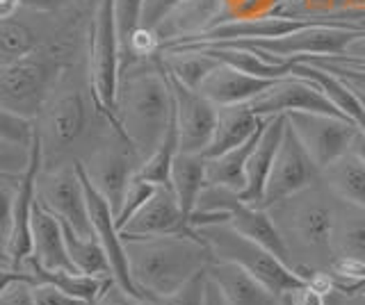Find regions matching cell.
<instances>
[{
	"instance_id": "31",
	"label": "cell",
	"mask_w": 365,
	"mask_h": 305,
	"mask_svg": "<svg viewBox=\"0 0 365 305\" xmlns=\"http://www.w3.org/2000/svg\"><path fill=\"white\" fill-rule=\"evenodd\" d=\"M28 164H30V146L0 137V178L19 180L26 173Z\"/></svg>"
},
{
	"instance_id": "39",
	"label": "cell",
	"mask_w": 365,
	"mask_h": 305,
	"mask_svg": "<svg viewBox=\"0 0 365 305\" xmlns=\"http://www.w3.org/2000/svg\"><path fill=\"white\" fill-rule=\"evenodd\" d=\"M94 305H151V299L135 296V294L125 291L121 285H117V280H112L110 287L101 294Z\"/></svg>"
},
{
	"instance_id": "29",
	"label": "cell",
	"mask_w": 365,
	"mask_h": 305,
	"mask_svg": "<svg viewBox=\"0 0 365 305\" xmlns=\"http://www.w3.org/2000/svg\"><path fill=\"white\" fill-rule=\"evenodd\" d=\"M37 48V37L30 28L11 18H0V66L14 64Z\"/></svg>"
},
{
	"instance_id": "1",
	"label": "cell",
	"mask_w": 365,
	"mask_h": 305,
	"mask_svg": "<svg viewBox=\"0 0 365 305\" xmlns=\"http://www.w3.org/2000/svg\"><path fill=\"white\" fill-rule=\"evenodd\" d=\"M114 114L123 139H128L146 160L165 139L176 114L174 92L158 55L121 71Z\"/></svg>"
},
{
	"instance_id": "38",
	"label": "cell",
	"mask_w": 365,
	"mask_h": 305,
	"mask_svg": "<svg viewBox=\"0 0 365 305\" xmlns=\"http://www.w3.org/2000/svg\"><path fill=\"white\" fill-rule=\"evenodd\" d=\"M32 285H34L32 278L14 280L9 287L0 291V305H34Z\"/></svg>"
},
{
	"instance_id": "40",
	"label": "cell",
	"mask_w": 365,
	"mask_h": 305,
	"mask_svg": "<svg viewBox=\"0 0 365 305\" xmlns=\"http://www.w3.org/2000/svg\"><path fill=\"white\" fill-rule=\"evenodd\" d=\"M76 5H87V0H21V7L32 9V12L41 14H60L66 9H73Z\"/></svg>"
},
{
	"instance_id": "20",
	"label": "cell",
	"mask_w": 365,
	"mask_h": 305,
	"mask_svg": "<svg viewBox=\"0 0 365 305\" xmlns=\"http://www.w3.org/2000/svg\"><path fill=\"white\" fill-rule=\"evenodd\" d=\"M269 117H258L254 109L247 103L245 105H224L217 112V126L210 146L205 149L203 157H215L222 155L226 151L235 149V146L245 144L251 134H256L260 126L265 123Z\"/></svg>"
},
{
	"instance_id": "28",
	"label": "cell",
	"mask_w": 365,
	"mask_h": 305,
	"mask_svg": "<svg viewBox=\"0 0 365 305\" xmlns=\"http://www.w3.org/2000/svg\"><path fill=\"white\" fill-rule=\"evenodd\" d=\"M178 151H180L178 123H176V114H174V121H171L165 139L160 141L158 149L140 164V168H137L135 176L142 178V180H148V183H153V185H169L171 164H174Z\"/></svg>"
},
{
	"instance_id": "37",
	"label": "cell",
	"mask_w": 365,
	"mask_h": 305,
	"mask_svg": "<svg viewBox=\"0 0 365 305\" xmlns=\"http://www.w3.org/2000/svg\"><path fill=\"white\" fill-rule=\"evenodd\" d=\"M32 296H34V305H89L80 299L68 296V294L48 285V282H34Z\"/></svg>"
},
{
	"instance_id": "45",
	"label": "cell",
	"mask_w": 365,
	"mask_h": 305,
	"mask_svg": "<svg viewBox=\"0 0 365 305\" xmlns=\"http://www.w3.org/2000/svg\"><path fill=\"white\" fill-rule=\"evenodd\" d=\"M354 294H365V280L361 282V285L354 287V289H349V291L345 294V296H354Z\"/></svg>"
},
{
	"instance_id": "21",
	"label": "cell",
	"mask_w": 365,
	"mask_h": 305,
	"mask_svg": "<svg viewBox=\"0 0 365 305\" xmlns=\"http://www.w3.org/2000/svg\"><path fill=\"white\" fill-rule=\"evenodd\" d=\"M331 251L334 257H351L365 262V208L336 198Z\"/></svg>"
},
{
	"instance_id": "8",
	"label": "cell",
	"mask_w": 365,
	"mask_h": 305,
	"mask_svg": "<svg viewBox=\"0 0 365 305\" xmlns=\"http://www.w3.org/2000/svg\"><path fill=\"white\" fill-rule=\"evenodd\" d=\"M322 180V171L313 162V157L308 155L304 144L297 137L290 123H285V132L279 146L277 160H274L272 173L267 178L265 196H262L260 208H272L277 203L290 198L299 191L313 187L315 183Z\"/></svg>"
},
{
	"instance_id": "26",
	"label": "cell",
	"mask_w": 365,
	"mask_h": 305,
	"mask_svg": "<svg viewBox=\"0 0 365 305\" xmlns=\"http://www.w3.org/2000/svg\"><path fill=\"white\" fill-rule=\"evenodd\" d=\"M64 225V240H66V251L71 262L76 267V271L85 276H96V278H112V267H110V259L106 248L101 246L98 237L91 235H78L73 228H68L66 223Z\"/></svg>"
},
{
	"instance_id": "46",
	"label": "cell",
	"mask_w": 365,
	"mask_h": 305,
	"mask_svg": "<svg viewBox=\"0 0 365 305\" xmlns=\"http://www.w3.org/2000/svg\"><path fill=\"white\" fill-rule=\"evenodd\" d=\"M354 87H356V85H354ZM356 92H359V96H361V100H363V105H365V89L356 87Z\"/></svg>"
},
{
	"instance_id": "24",
	"label": "cell",
	"mask_w": 365,
	"mask_h": 305,
	"mask_svg": "<svg viewBox=\"0 0 365 305\" xmlns=\"http://www.w3.org/2000/svg\"><path fill=\"white\" fill-rule=\"evenodd\" d=\"M267 121L262 123L260 130L256 134H251L245 144H240V146H235V149L226 151L222 155L205 157V180H208V185L231 189V191H235V194H240V191L245 189L247 160H249L251 151H254V146H256V141L260 137L262 128L267 126Z\"/></svg>"
},
{
	"instance_id": "41",
	"label": "cell",
	"mask_w": 365,
	"mask_h": 305,
	"mask_svg": "<svg viewBox=\"0 0 365 305\" xmlns=\"http://www.w3.org/2000/svg\"><path fill=\"white\" fill-rule=\"evenodd\" d=\"M311 64H317L322 66V69L331 71L340 75L342 80H347L351 85H356L361 89H365V69H361V66H345V64H329V62H311Z\"/></svg>"
},
{
	"instance_id": "13",
	"label": "cell",
	"mask_w": 365,
	"mask_h": 305,
	"mask_svg": "<svg viewBox=\"0 0 365 305\" xmlns=\"http://www.w3.org/2000/svg\"><path fill=\"white\" fill-rule=\"evenodd\" d=\"M160 58V55H158ZM167 71V69H165ZM169 77L171 92H174L176 123H178V141L182 153H205L212 141L217 126V107L208 98L201 96L197 89H190L176 77Z\"/></svg>"
},
{
	"instance_id": "30",
	"label": "cell",
	"mask_w": 365,
	"mask_h": 305,
	"mask_svg": "<svg viewBox=\"0 0 365 305\" xmlns=\"http://www.w3.org/2000/svg\"><path fill=\"white\" fill-rule=\"evenodd\" d=\"M208 287H210V276H208V267H205L197 276H192L185 285H180L176 291L167 294V296L151 299V305H208Z\"/></svg>"
},
{
	"instance_id": "34",
	"label": "cell",
	"mask_w": 365,
	"mask_h": 305,
	"mask_svg": "<svg viewBox=\"0 0 365 305\" xmlns=\"http://www.w3.org/2000/svg\"><path fill=\"white\" fill-rule=\"evenodd\" d=\"M34 126H37L34 121L16 117V114H11V112L0 107V137L30 146L32 134H34Z\"/></svg>"
},
{
	"instance_id": "42",
	"label": "cell",
	"mask_w": 365,
	"mask_h": 305,
	"mask_svg": "<svg viewBox=\"0 0 365 305\" xmlns=\"http://www.w3.org/2000/svg\"><path fill=\"white\" fill-rule=\"evenodd\" d=\"M334 305H365V294H354V296H345V294H329Z\"/></svg>"
},
{
	"instance_id": "25",
	"label": "cell",
	"mask_w": 365,
	"mask_h": 305,
	"mask_svg": "<svg viewBox=\"0 0 365 305\" xmlns=\"http://www.w3.org/2000/svg\"><path fill=\"white\" fill-rule=\"evenodd\" d=\"M329 191L340 200L365 208V162L356 153H345L322 171Z\"/></svg>"
},
{
	"instance_id": "11",
	"label": "cell",
	"mask_w": 365,
	"mask_h": 305,
	"mask_svg": "<svg viewBox=\"0 0 365 305\" xmlns=\"http://www.w3.org/2000/svg\"><path fill=\"white\" fill-rule=\"evenodd\" d=\"M37 123V121H34ZM43 164V144L41 134L34 126L32 144H30V164L16 180V196H14V221H11V235L7 244V257L14 269L23 271V262L32 255V212L37 203V180Z\"/></svg>"
},
{
	"instance_id": "47",
	"label": "cell",
	"mask_w": 365,
	"mask_h": 305,
	"mask_svg": "<svg viewBox=\"0 0 365 305\" xmlns=\"http://www.w3.org/2000/svg\"><path fill=\"white\" fill-rule=\"evenodd\" d=\"M87 3H89V7H91V9H94V7L98 5V0H87Z\"/></svg>"
},
{
	"instance_id": "7",
	"label": "cell",
	"mask_w": 365,
	"mask_h": 305,
	"mask_svg": "<svg viewBox=\"0 0 365 305\" xmlns=\"http://www.w3.org/2000/svg\"><path fill=\"white\" fill-rule=\"evenodd\" d=\"M142 162H144V157L137 153L135 146L130 141H125L121 134H114V139L110 144L96 149L89 155V160L83 162L91 185H94L103 194V198L110 203V208L114 210V217H117L125 191H128V185L133 183V178Z\"/></svg>"
},
{
	"instance_id": "27",
	"label": "cell",
	"mask_w": 365,
	"mask_h": 305,
	"mask_svg": "<svg viewBox=\"0 0 365 305\" xmlns=\"http://www.w3.org/2000/svg\"><path fill=\"white\" fill-rule=\"evenodd\" d=\"M160 62L167 69L171 77H176L178 82H182L190 89H199L201 82L205 80L217 64L212 58H208L203 50H182V53H158Z\"/></svg>"
},
{
	"instance_id": "43",
	"label": "cell",
	"mask_w": 365,
	"mask_h": 305,
	"mask_svg": "<svg viewBox=\"0 0 365 305\" xmlns=\"http://www.w3.org/2000/svg\"><path fill=\"white\" fill-rule=\"evenodd\" d=\"M21 7V0H0V18H11Z\"/></svg>"
},
{
	"instance_id": "17",
	"label": "cell",
	"mask_w": 365,
	"mask_h": 305,
	"mask_svg": "<svg viewBox=\"0 0 365 305\" xmlns=\"http://www.w3.org/2000/svg\"><path fill=\"white\" fill-rule=\"evenodd\" d=\"M208 274L215 285L220 287L226 305H285L283 296L274 294L237 264L212 259L208 264Z\"/></svg>"
},
{
	"instance_id": "12",
	"label": "cell",
	"mask_w": 365,
	"mask_h": 305,
	"mask_svg": "<svg viewBox=\"0 0 365 305\" xmlns=\"http://www.w3.org/2000/svg\"><path fill=\"white\" fill-rule=\"evenodd\" d=\"M247 105L262 119L277 114H290V112H315V114H331L345 119L336 109V105L322 94V89L299 75L279 77L269 89H265V92Z\"/></svg>"
},
{
	"instance_id": "23",
	"label": "cell",
	"mask_w": 365,
	"mask_h": 305,
	"mask_svg": "<svg viewBox=\"0 0 365 305\" xmlns=\"http://www.w3.org/2000/svg\"><path fill=\"white\" fill-rule=\"evenodd\" d=\"M169 185L174 189L178 198V205L185 214V219L192 217V212L197 210V203L201 191L208 185L205 180V157L203 153H182L178 151L174 164H171Z\"/></svg>"
},
{
	"instance_id": "14",
	"label": "cell",
	"mask_w": 365,
	"mask_h": 305,
	"mask_svg": "<svg viewBox=\"0 0 365 305\" xmlns=\"http://www.w3.org/2000/svg\"><path fill=\"white\" fill-rule=\"evenodd\" d=\"M190 232L171 185H158L155 194L133 214L121 228V237H158V235H185Z\"/></svg>"
},
{
	"instance_id": "18",
	"label": "cell",
	"mask_w": 365,
	"mask_h": 305,
	"mask_svg": "<svg viewBox=\"0 0 365 305\" xmlns=\"http://www.w3.org/2000/svg\"><path fill=\"white\" fill-rule=\"evenodd\" d=\"M30 257L46 269L76 271L66 251L64 225L51 210H46L41 205L39 198L34 203V212H32V255Z\"/></svg>"
},
{
	"instance_id": "9",
	"label": "cell",
	"mask_w": 365,
	"mask_h": 305,
	"mask_svg": "<svg viewBox=\"0 0 365 305\" xmlns=\"http://www.w3.org/2000/svg\"><path fill=\"white\" fill-rule=\"evenodd\" d=\"M37 198L46 210H51L57 219L66 223L68 228H73L78 235L85 237L94 235L85 185L78 173L76 162L60 166L48 173H39Z\"/></svg>"
},
{
	"instance_id": "22",
	"label": "cell",
	"mask_w": 365,
	"mask_h": 305,
	"mask_svg": "<svg viewBox=\"0 0 365 305\" xmlns=\"http://www.w3.org/2000/svg\"><path fill=\"white\" fill-rule=\"evenodd\" d=\"M224 0H182L163 26L155 32L160 41H171L180 37H192L212 28L215 18L222 12Z\"/></svg>"
},
{
	"instance_id": "10",
	"label": "cell",
	"mask_w": 365,
	"mask_h": 305,
	"mask_svg": "<svg viewBox=\"0 0 365 305\" xmlns=\"http://www.w3.org/2000/svg\"><path fill=\"white\" fill-rule=\"evenodd\" d=\"M285 117H288V123L304 144L308 155L319 166V171H324L327 166H331L345 153H349L351 141L359 132V128L351 121L331 114L290 112Z\"/></svg>"
},
{
	"instance_id": "6",
	"label": "cell",
	"mask_w": 365,
	"mask_h": 305,
	"mask_svg": "<svg viewBox=\"0 0 365 305\" xmlns=\"http://www.w3.org/2000/svg\"><path fill=\"white\" fill-rule=\"evenodd\" d=\"M60 75V64L51 58H37L34 53L3 66L0 69V107L16 117L37 121Z\"/></svg>"
},
{
	"instance_id": "5",
	"label": "cell",
	"mask_w": 365,
	"mask_h": 305,
	"mask_svg": "<svg viewBox=\"0 0 365 305\" xmlns=\"http://www.w3.org/2000/svg\"><path fill=\"white\" fill-rule=\"evenodd\" d=\"M91 112H98L91 87H80L66 77L64 71L55 82L51 96L46 98L41 114L37 117V130L43 144V160L48 153H66L85 137L89 130Z\"/></svg>"
},
{
	"instance_id": "44",
	"label": "cell",
	"mask_w": 365,
	"mask_h": 305,
	"mask_svg": "<svg viewBox=\"0 0 365 305\" xmlns=\"http://www.w3.org/2000/svg\"><path fill=\"white\" fill-rule=\"evenodd\" d=\"M210 276V274H208ZM208 305H226V301H224V296H222V291H220V287L215 285L212 282V278H210V287H208Z\"/></svg>"
},
{
	"instance_id": "33",
	"label": "cell",
	"mask_w": 365,
	"mask_h": 305,
	"mask_svg": "<svg viewBox=\"0 0 365 305\" xmlns=\"http://www.w3.org/2000/svg\"><path fill=\"white\" fill-rule=\"evenodd\" d=\"M155 189H158V185L148 183V180H142V178H137V176L133 178V183L128 185V191H125V196H123L121 208L117 212V225H119V230L133 219V214L155 194Z\"/></svg>"
},
{
	"instance_id": "19",
	"label": "cell",
	"mask_w": 365,
	"mask_h": 305,
	"mask_svg": "<svg viewBox=\"0 0 365 305\" xmlns=\"http://www.w3.org/2000/svg\"><path fill=\"white\" fill-rule=\"evenodd\" d=\"M292 75H299V77H306V80L315 82L319 89H322V94L336 105L340 114L347 121H351L359 130L365 132V105L356 92V87L351 82L342 80L340 75L331 73V71L322 69V66L311 64V62H294Z\"/></svg>"
},
{
	"instance_id": "48",
	"label": "cell",
	"mask_w": 365,
	"mask_h": 305,
	"mask_svg": "<svg viewBox=\"0 0 365 305\" xmlns=\"http://www.w3.org/2000/svg\"><path fill=\"white\" fill-rule=\"evenodd\" d=\"M0 267H11L9 262H3V259H0Z\"/></svg>"
},
{
	"instance_id": "49",
	"label": "cell",
	"mask_w": 365,
	"mask_h": 305,
	"mask_svg": "<svg viewBox=\"0 0 365 305\" xmlns=\"http://www.w3.org/2000/svg\"><path fill=\"white\" fill-rule=\"evenodd\" d=\"M0 69H3V66H0Z\"/></svg>"
},
{
	"instance_id": "2",
	"label": "cell",
	"mask_w": 365,
	"mask_h": 305,
	"mask_svg": "<svg viewBox=\"0 0 365 305\" xmlns=\"http://www.w3.org/2000/svg\"><path fill=\"white\" fill-rule=\"evenodd\" d=\"M334 208L336 196L329 191L324 180L267 208L290 251L294 271H299L304 278L308 271H329L334 262Z\"/></svg>"
},
{
	"instance_id": "15",
	"label": "cell",
	"mask_w": 365,
	"mask_h": 305,
	"mask_svg": "<svg viewBox=\"0 0 365 305\" xmlns=\"http://www.w3.org/2000/svg\"><path fill=\"white\" fill-rule=\"evenodd\" d=\"M285 123H288V117L277 114V117H269L267 126L262 128L254 151H251L249 160H247L245 189L237 194L245 203H251V205L260 208L262 196H265L267 178L272 173V166H274V160H277L279 146H281L283 132H285Z\"/></svg>"
},
{
	"instance_id": "16",
	"label": "cell",
	"mask_w": 365,
	"mask_h": 305,
	"mask_svg": "<svg viewBox=\"0 0 365 305\" xmlns=\"http://www.w3.org/2000/svg\"><path fill=\"white\" fill-rule=\"evenodd\" d=\"M277 80H267V77H256L233 69V66L217 64L215 69L205 75V80L197 92L215 103L217 107L224 105H245L251 103L256 96H260L265 89H269Z\"/></svg>"
},
{
	"instance_id": "3",
	"label": "cell",
	"mask_w": 365,
	"mask_h": 305,
	"mask_svg": "<svg viewBox=\"0 0 365 305\" xmlns=\"http://www.w3.org/2000/svg\"><path fill=\"white\" fill-rule=\"evenodd\" d=\"M130 276L146 299L167 296L212 262L210 248L197 235L123 237Z\"/></svg>"
},
{
	"instance_id": "32",
	"label": "cell",
	"mask_w": 365,
	"mask_h": 305,
	"mask_svg": "<svg viewBox=\"0 0 365 305\" xmlns=\"http://www.w3.org/2000/svg\"><path fill=\"white\" fill-rule=\"evenodd\" d=\"M142 7L144 0H114V14H117L119 41H121V58L135 35V30L142 26Z\"/></svg>"
},
{
	"instance_id": "36",
	"label": "cell",
	"mask_w": 365,
	"mask_h": 305,
	"mask_svg": "<svg viewBox=\"0 0 365 305\" xmlns=\"http://www.w3.org/2000/svg\"><path fill=\"white\" fill-rule=\"evenodd\" d=\"M182 0H144L142 7V28L158 30L165 21L174 14V9Z\"/></svg>"
},
{
	"instance_id": "35",
	"label": "cell",
	"mask_w": 365,
	"mask_h": 305,
	"mask_svg": "<svg viewBox=\"0 0 365 305\" xmlns=\"http://www.w3.org/2000/svg\"><path fill=\"white\" fill-rule=\"evenodd\" d=\"M14 196L16 185H0V253L7 255V244L14 221Z\"/></svg>"
},
{
	"instance_id": "4",
	"label": "cell",
	"mask_w": 365,
	"mask_h": 305,
	"mask_svg": "<svg viewBox=\"0 0 365 305\" xmlns=\"http://www.w3.org/2000/svg\"><path fill=\"white\" fill-rule=\"evenodd\" d=\"M190 232L197 235L210 248L212 259H224V262L242 267L247 274L260 280L262 285L279 294V296H285V294L308 285L299 271L288 267L262 244L237 232L228 221L197 225V228H190Z\"/></svg>"
}]
</instances>
